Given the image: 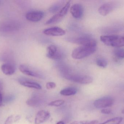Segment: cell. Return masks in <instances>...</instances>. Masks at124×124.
Wrapping results in <instances>:
<instances>
[{
    "instance_id": "cell-17",
    "label": "cell",
    "mask_w": 124,
    "mask_h": 124,
    "mask_svg": "<svg viewBox=\"0 0 124 124\" xmlns=\"http://www.w3.org/2000/svg\"><path fill=\"white\" fill-rule=\"evenodd\" d=\"M1 69L3 73L7 75H13L16 71L14 66L8 63L3 64L1 66Z\"/></svg>"
},
{
    "instance_id": "cell-31",
    "label": "cell",
    "mask_w": 124,
    "mask_h": 124,
    "mask_svg": "<svg viewBox=\"0 0 124 124\" xmlns=\"http://www.w3.org/2000/svg\"><path fill=\"white\" fill-rule=\"evenodd\" d=\"M56 124H64V123L63 122L60 121L58 122H57Z\"/></svg>"
},
{
    "instance_id": "cell-7",
    "label": "cell",
    "mask_w": 124,
    "mask_h": 124,
    "mask_svg": "<svg viewBox=\"0 0 124 124\" xmlns=\"http://www.w3.org/2000/svg\"><path fill=\"white\" fill-rule=\"evenodd\" d=\"M19 69L22 73L27 75L38 78H44V76L41 73L27 65H20Z\"/></svg>"
},
{
    "instance_id": "cell-18",
    "label": "cell",
    "mask_w": 124,
    "mask_h": 124,
    "mask_svg": "<svg viewBox=\"0 0 124 124\" xmlns=\"http://www.w3.org/2000/svg\"><path fill=\"white\" fill-rule=\"evenodd\" d=\"M77 89L74 87H68L62 90L60 94L65 96H72L74 95L77 92Z\"/></svg>"
},
{
    "instance_id": "cell-11",
    "label": "cell",
    "mask_w": 124,
    "mask_h": 124,
    "mask_svg": "<svg viewBox=\"0 0 124 124\" xmlns=\"http://www.w3.org/2000/svg\"><path fill=\"white\" fill-rule=\"evenodd\" d=\"M44 15V12L42 11H31L26 14L25 17L28 21L36 22L42 19Z\"/></svg>"
},
{
    "instance_id": "cell-10",
    "label": "cell",
    "mask_w": 124,
    "mask_h": 124,
    "mask_svg": "<svg viewBox=\"0 0 124 124\" xmlns=\"http://www.w3.org/2000/svg\"><path fill=\"white\" fill-rule=\"evenodd\" d=\"M43 102V98L41 95L34 93L27 100L26 103L31 107H38L40 106Z\"/></svg>"
},
{
    "instance_id": "cell-23",
    "label": "cell",
    "mask_w": 124,
    "mask_h": 124,
    "mask_svg": "<svg viewBox=\"0 0 124 124\" xmlns=\"http://www.w3.org/2000/svg\"><path fill=\"white\" fill-rule=\"evenodd\" d=\"M64 103H65V101L63 100H57L50 102L48 103V105L51 106L59 107L63 105Z\"/></svg>"
},
{
    "instance_id": "cell-26",
    "label": "cell",
    "mask_w": 124,
    "mask_h": 124,
    "mask_svg": "<svg viewBox=\"0 0 124 124\" xmlns=\"http://www.w3.org/2000/svg\"><path fill=\"white\" fill-rule=\"evenodd\" d=\"M56 86V83L54 82H49L46 83V87L48 90L52 89H54Z\"/></svg>"
},
{
    "instance_id": "cell-9",
    "label": "cell",
    "mask_w": 124,
    "mask_h": 124,
    "mask_svg": "<svg viewBox=\"0 0 124 124\" xmlns=\"http://www.w3.org/2000/svg\"><path fill=\"white\" fill-rule=\"evenodd\" d=\"M46 56L49 58L55 60L61 59L62 57L61 51L56 46L54 45H50L47 47Z\"/></svg>"
},
{
    "instance_id": "cell-6",
    "label": "cell",
    "mask_w": 124,
    "mask_h": 124,
    "mask_svg": "<svg viewBox=\"0 0 124 124\" xmlns=\"http://www.w3.org/2000/svg\"><path fill=\"white\" fill-rule=\"evenodd\" d=\"M71 41L81 46L97 47V41L89 35L82 36L75 38L71 39Z\"/></svg>"
},
{
    "instance_id": "cell-1",
    "label": "cell",
    "mask_w": 124,
    "mask_h": 124,
    "mask_svg": "<svg viewBox=\"0 0 124 124\" xmlns=\"http://www.w3.org/2000/svg\"><path fill=\"white\" fill-rule=\"evenodd\" d=\"M96 50L97 47L81 46L73 50L71 56L74 59H80L91 55Z\"/></svg>"
},
{
    "instance_id": "cell-5",
    "label": "cell",
    "mask_w": 124,
    "mask_h": 124,
    "mask_svg": "<svg viewBox=\"0 0 124 124\" xmlns=\"http://www.w3.org/2000/svg\"><path fill=\"white\" fill-rule=\"evenodd\" d=\"M63 76L67 80L81 84H89L93 81L92 77L89 76L71 74L68 73L63 75Z\"/></svg>"
},
{
    "instance_id": "cell-8",
    "label": "cell",
    "mask_w": 124,
    "mask_h": 124,
    "mask_svg": "<svg viewBox=\"0 0 124 124\" xmlns=\"http://www.w3.org/2000/svg\"><path fill=\"white\" fill-rule=\"evenodd\" d=\"M114 102V99L111 97H104L95 100L94 105L97 108H106L113 105Z\"/></svg>"
},
{
    "instance_id": "cell-19",
    "label": "cell",
    "mask_w": 124,
    "mask_h": 124,
    "mask_svg": "<svg viewBox=\"0 0 124 124\" xmlns=\"http://www.w3.org/2000/svg\"><path fill=\"white\" fill-rule=\"evenodd\" d=\"M114 54L118 59H124V48L122 47L116 48L114 50Z\"/></svg>"
},
{
    "instance_id": "cell-32",
    "label": "cell",
    "mask_w": 124,
    "mask_h": 124,
    "mask_svg": "<svg viewBox=\"0 0 124 124\" xmlns=\"http://www.w3.org/2000/svg\"><path fill=\"white\" fill-rule=\"evenodd\" d=\"M2 2L1 0H0V6H1V5H2Z\"/></svg>"
},
{
    "instance_id": "cell-28",
    "label": "cell",
    "mask_w": 124,
    "mask_h": 124,
    "mask_svg": "<svg viewBox=\"0 0 124 124\" xmlns=\"http://www.w3.org/2000/svg\"><path fill=\"white\" fill-rule=\"evenodd\" d=\"M101 112L103 114L108 115L112 113V111L110 109L105 108V109H102L101 110Z\"/></svg>"
},
{
    "instance_id": "cell-25",
    "label": "cell",
    "mask_w": 124,
    "mask_h": 124,
    "mask_svg": "<svg viewBox=\"0 0 124 124\" xmlns=\"http://www.w3.org/2000/svg\"><path fill=\"white\" fill-rule=\"evenodd\" d=\"M14 122H15V117L13 115H11L7 119L4 124H12Z\"/></svg>"
},
{
    "instance_id": "cell-16",
    "label": "cell",
    "mask_w": 124,
    "mask_h": 124,
    "mask_svg": "<svg viewBox=\"0 0 124 124\" xmlns=\"http://www.w3.org/2000/svg\"><path fill=\"white\" fill-rule=\"evenodd\" d=\"M115 5L113 3H106L100 7L98 12L101 15L106 16L110 14L115 8Z\"/></svg>"
},
{
    "instance_id": "cell-14",
    "label": "cell",
    "mask_w": 124,
    "mask_h": 124,
    "mask_svg": "<svg viewBox=\"0 0 124 124\" xmlns=\"http://www.w3.org/2000/svg\"><path fill=\"white\" fill-rule=\"evenodd\" d=\"M70 12L74 18L80 19L82 17L84 13L83 7L79 4H75L71 7Z\"/></svg>"
},
{
    "instance_id": "cell-20",
    "label": "cell",
    "mask_w": 124,
    "mask_h": 124,
    "mask_svg": "<svg viewBox=\"0 0 124 124\" xmlns=\"http://www.w3.org/2000/svg\"><path fill=\"white\" fill-rule=\"evenodd\" d=\"M123 120L121 117H116L108 120L101 124H120Z\"/></svg>"
},
{
    "instance_id": "cell-13",
    "label": "cell",
    "mask_w": 124,
    "mask_h": 124,
    "mask_svg": "<svg viewBox=\"0 0 124 124\" xmlns=\"http://www.w3.org/2000/svg\"><path fill=\"white\" fill-rule=\"evenodd\" d=\"M50 113L45 110H41L38 112L35 118V124H41L44 123L49 119Z\"/></svg>"
},
{
    "instance_id": "cell-27",
    "label": "cell",
    "mask_w": 124,
    "mask_h": 124,
    "mask_svg": "<svg viewBox=\"0 0 124 124\" xmlns=\"http://www.w3.org/2000/svg\"><path fill=\"white\" fill-rule=\"evenodd\" d=\"M14 97L13 95L8 96L3 98V102L5 103H9L11 102L14 99Z\"/></svg>"
},
{
    "instance_id": "cell-3",
    "label": "cell",
    "mask_w": 124,
    "mask_h": 124,
    "mask_svg": "<svg viewBox=\"0 0 124 124\" xmlns=\"http://www.w3.org/2000/svg\"><path fill=\"white\" fill-rule=\"evenodd\" d=\"M20 25L18 21L15 20H6L0 22V32L12 33L20 30Z\"/></svg>"
},
{
    "instance_id": "cell-24",
    "label": "cell",
    "mask_w": 124,
    "mask_h": 124,
    "mask_svg": "<svg viewBox=\"0 0 124 124\" xmlns=\"http://www.w3.org/2000/svg\"><path fill=\"white\" fill-rule=\"evenodd\" d=\"M98 121L97 120L89 121H75L70 124H97L98 123Z\"/></svg>"
},
{
    "instance_id": "cell-29",
    "label": "cell",
    "mask_w": 124,
    "mask_h": 124,
    "mask_svg": "<svg viewBox=\"0 0 124 124\" xmlns=\"http://www.w3.org/2000/svg\"><path fill=\"white\" fill-rule=\"evenodd\" d=\"M3 95L1 92H0V106H2L3 105Z\"/></svg>"
},
{
    "instance_id": "cell-21",
    "label": "cell",
    "mask_w": 124,
    "mask_h": 124,
    "mask_svg": "<svg viewBox=\"0 0 124 124\" xmlns=\"http://www.w3.org/2000/svg\"><path fill=\"white\" fill-rule=\"evenodd\" d=\"M96 64L100 67L105 68L108 65V61L105 58H99L96 59Z\"/></svg>"
},
{
    "instance_id": "cell-4",
    "label": "cell",
    "mask_w": 124,
    "mask_h": 124,
    "mask_svg": "<svg viewBox=\"0 0 124 124\" xmlns=\"http://www.w3.org/2000/svg\"><path fill=\"white\" fill-rule=\"evenodd\" d=\"M70 1H67L65 5L58 12V13L52 17L46 22V25H52L56 24L62 21L67 14L70 8Z\"/></svg>"
},
{
    "instance_id": "cell-15",
    "label": "cell",
    "mask_w": 124,
    "mask_h": 124,
    "mask_svg": "<svg viewBox=\"0 0 124 124\" xmlns=\"http://www.w3.org/2000/svg\"><path fill=\"white\" fill-rule=\"evenodd\" d=\"M19 82L21 85L25 87L38 90H41L42 89L41 86L38 83L27 79H20Z\"/></svg>"
},
{
    "instance_id": "cell-2",
    "label": "cell",
    "mask_w": 124,
    "mask_h": 124,
    "mask_svg": "<svg viewBox=\"0 0 124 124\" xmlns=\"http://www.w3.org/2000/svg\"><path fill=\"white\" fill-rule=\"evenodd\" d=\"M100 40L105 45L118 48L124 46V37L117 35H102Z\"/></svg>"
},
{
    "instance_id": "cell-33",
    "label": "cell",
    "mask_w": 124,
    "mask_h": 124,
    "mask_svg": "<svg viewBox=\"0 0 124 124\" xmlns=\"http://www.w3.org/2000/svg\"><path fill=\"white\" fill-rule=\"evenodd\" d=\"M122 113L123 114H124V108L122 110Z\"/></svg>"
},
{
    "instance_id": "cell-30",
    "label": "cell",
    "mask_w": 124,
    "mask_h": 124,
    "mask_svg": "<svg viewBox=\"0 0 124 124\" xmlns=\"http://www.w3.org/2000/svg\"><path fill=\"white\" fill-rule=\"evenodd\" d=\"M3 89V84L2 82L0 81V92H1Z\"/></svg>"
},
{
    "instance_id": "cell-22",
    "label": "cell",
    "mask_w": 124,
    "mask_h": 124,
    "mask_svg": "<svg viewBox=\"0 0 124 124\" xmlns=\"http://www.w3.org/2000/svg\"><path fill=\"white\" fill-rule=\"evenodd\" d=\"M62 5V2L57 3L53 4L50 7L49 9V12L52 13H56L57 12L59 11L62 8L60 9Z\"/></svg>"
},
{
    "instance_id": "cell-12",
    "label": "cell",
    "mask_w": 124,
    "mask_h": 124,
    "mask_svg": "<svg viewBox=\"0 0 124 124\" xmlns=\"http://www.w3.org/2000/svg\"><path fill=\"white\" fill-rule=\"evenodd\" d=\"M43 33L47 35L53 36H62L65 34L64 30L58 27H52L46 28L44 30Z\"/></svg>"
}]
</instances>
